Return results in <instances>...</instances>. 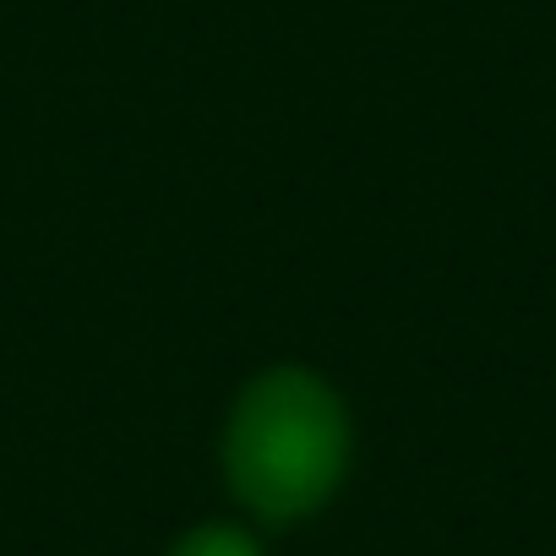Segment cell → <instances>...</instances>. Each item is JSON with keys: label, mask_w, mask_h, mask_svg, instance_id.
Instances as JSON below:
<instances>
[{"label": "cell", "mask_w": 556, "mask_h": 556, "mask_svg": "<svg viewBox=\"0 0 556 556\" xmlns=\"http://www.w3.org/2000/svg\"><path fill=\"white\" fill-rule=\"evenodd\" d=\"M224 469L262 523L317 513L350 469V415L339 393L295 366L256 377L229 415Z\"/></svg>", "instance_id": "1"}, {"label": "cell", "mask_w": 556, "mask_h": 556, "mask_svg": "<svg viewBox=\"0 0 556 556\" xmlns=\"http://www.w3.org/2000/svg\"><path fill=\"white\" fill-rule=\"evenodd\" d=\"M169 556H262V551H256V540H251L245 529H235V523H202V529H191Z\"/></svg>", "instance_id": "2"}]
</instances>
